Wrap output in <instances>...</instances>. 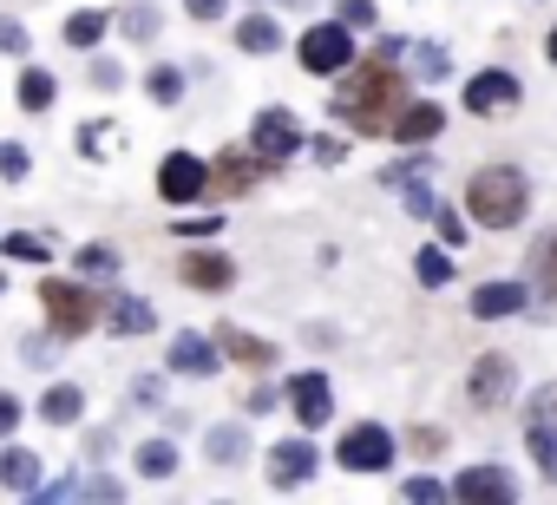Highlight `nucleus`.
<instances>
[{
    "instance_id": "f257e3e1",
    "label": "nucleus",
    "mask_w": 557,
    "mask_h": 505,
    "mask_svg": "<svg viewBox=\"0 0 557 505\" xmlns=\"http://www.w3.org/2000/svg\"><path fill=\"white\" fill-rule=\"evenodd\" d=\"M407 86H400V73H394V60H368V66H355L348 79H342V93H335V119H348L355 132H394V119H400V99Z\"/></svg>"
},
{
    "instance_id": "f03ea898",
    "label": "nucleus",
    "mask_w": 557,
    "mask_h": 505,
    "mask_svg": "<svg viewBox=\"0 0 557 505\" xmlns=\"http://www.w3.org/2000/svg\"><path fill=\"white\" fill-rule=\"evenodd\" d=\"M531 210V177L518 164H479L466 177V223L479 230H518Z\"/></svg>"
},
{
    "instance_id": "7ed1b4c3",
    "label": "nucleus",
    "mask_w": 557,
    "mask_h": 505,
    "mask_svg": "<svg viewBox=\"0 0 557 505\" xmlns=\"http://www.w3.org/2000/svg\"><path fill=\"white\" fill-rule=\"evenodd\" d=\"M40 309H47V322H53V335H66V342H79V335H92L106 316V303L86 290V283H66V276H53V283H40Z\"/></svg>"
},
{
    "instance_id": "20e7f679",
    "label": "nucleus",
    "mask_w": 557,
    "mask_h": 505,
    "mask_svg": "<svg viewBox=\"0 0 557 505\" xmlns=\"http://www.w3.org/2000/svg\"><path fill=\"white\" fill-rule=\"evenodd\" d=\"M296 60H302L315 79H335V73H348V66H355V27H342V21H315V27L302 34Z\"/></svg>"
},
{
    "instance_id": "39448f33",
    "label": "nucleus",
    "mask_w": 557,
    "mask_h": 505,
    "mask_svg": "<svg viewBox=\"0 0 557 505\" xmlns=\"http://www.w3.org/2000/svg\"><path fill=\"white\" fill-rule=\"evenodd\" d=\"M335 466H348V472H387L394 466V433L381 420H355L335 440Z\"/></svg>"
},
{
    "instance_id": "423d86ee",
    "label": "nucleus",
    "mask_w": 557,
    "mask_h": 505,
    "mask_svg": "<svg viewBox=\"0 0 557 505\" xmlns=\"http://www.w3.org/2000/svg\"><path fill=\"white\" fill-rule=\"evenodd\" d=\"M453 505H518V479L498 459H479L453 479Z\"/></svg>"
},
{
    "instance_id": "0eeeda50",
    "label": "nucleus",
    "mask_w": 557,
    "mask_h": 505,
    "mask_svg": "<svg viewBox=\"0 0 557 505\" xmlns=\"http://www.w3.org/2000/svg\"><path fill=\"white\" fill-rule=\"evenodd\" d=\"M511 387H518L511 355H479V361H472V374H466V394H472V407H479V414H498V407L511 401Z\"/></svg>"
},
{
    "instance_id": "6e6552de",
    "label": "nucleus",
    "mask_w": 557,
    "mask_h": 505,
    "mask_svg": "<svg viewBox=\"0 0 557 505\" xmlns=\"http://www.w3.org/2000/svg\"><path fill=\"white\" fill-rule=\"evenodd\" d=\"M249 151L256 158H289V151H302V125H296V112H283V106H269V112H256V125H249Z\"/></svg>"
},
{
    "instance_id": "1a4fd4ad",
    "label": "nucleus",
    "mask_w": 557,
    "mask_h": 505,
    "mask_svg": "<svg viewBox=\"0 0 557 505\" xmlns=\"http://www.w3.org/2000/svg\"><path fill=\"white\" fill-rule=\"evenodd\" d=\"M210 190V171H203V158H190V151H171L164 164H158V197L164 204H197Z\"/></svg>"
},
{
    "instance_id": "9d476101",
    "label": "nucleus",
    "mask_w": 557,
    "mask_h": 505,
    "mask_svg": "<svg viewBox=\"0 0 557 505\" xmlns=\"http://www.w3.org/2000/svg\"><path fill=\"white\" fill-rule=\"evenodd\" d=\"M289 407H296V420H302L309 433L329 427V420H335V387H329V374H315V368L296 374V381H289Z\"/></svg>"
},
{
    "instance_id": "9b49d317",
    "label": "nucleus",
    "mask_w": 557,
    "mask_h": 505,
    "mask_svg": "<svg viewBox=\"0 0 557 505\" xmlns=\"http://www.w3.org/2000/svg\"><path fill=\"white\" fill-rule=\"evenodd\" d=\"M524 446H531L537 472H544V479H557V407H550V394H537V401H531V414H524Z\"/></svg>"
},
{
    "instance_id": "f8f14e48",
    "label": "nucleus",
    "mask_w": 557,
    "mask_h": 505,
    "mask_svg": "<svg viewBox=\"0 0 557 505\" xmlns=\"http://www.w3.org/2000/svg\"><path fill=\"white\" fill-rule=\"evenodd\" d=\"M524 99V86L505 73V66H492V73H472L466 79V112H511Z\"/></svg>"
},
{
    "instance_id": "ddd939ff",
    "label": "nucleus",
    "mask_w": 557,
    "mask_h": 505,
    "mask_svg": "<svg viewBox=\"0 0 557 505\" xmlns=\"http://www.w3.org/2000/svg\"><path fill=\"white\" fill-rule=\"evenodd\" d=\"M322 459H315V446L309 440H283V446H269V485H309V472H315Z\"/></svg>"
},
{
    "instance_id": "4468645a",
    "label": "nucleus",
    "mask_w": 557,
    "mask_h": 505,
    "mask_svg": "<svg viewBox=\"0 0 557 505\" xmlns=\"http://www.w3.org/2000/svg\"><path fill=\"white\" fill-rule=\"evenodd\" d=\"M518 309H531V290L524 283H479L472 290V316L479 322H511Z\"/></svg>"
},
{
    "instance_id": "2eb2a0df",
    "label": "nucleus",
    "mask_w": 557,
    "mask_h": 505,
    "mask_svg": "<svg viewBox=\"0 0 557 505\" xmlns=\"http://www.w3.org/2000/svg\"><path fill=\"white\" fill-rule=\"evenodd\" d=\"M177 276H184V290H230L236 263L223 257V249H190V257L177 263Z\"/></svg>"
},
{
    "instance_id": "dca6fc26",
    "label": "nucleus",
    "mask_w": 557,
    "mask_h": 505,
    "mask_svg": "<svg viewBox=\"0 0 557 505\" xmlns=\"http://www.w3.org/2000/svg\"><path fill=\"white\" fill-rule=\"evenodd\" d=\"M440 125H446V112H440L433 99H407L400 119H394V138H400V145H433Z\"/></svg>"
},
{
    "instance_id": "f3484780",
    "label": "nucleus",
    "mask_w": 557,
    "mask_h": 505,
    "mask_svg": "<svg viewBox=\"0 0 557 505\" xmlns=\"http://www.w3.org/2000/svg\"><path fill=\"white\" fill-rule=\"evenodd\" d=\"M216 355H223V348H216L210 335H190V329H184V335H171V355H164V361H171V374H216Z\"/></svg>"
},
{
    "instance_id": "a211bd4d",
    "label": "nucleus",
    "mask_w": 557,
    "mask_h": 505,
    "mask_svg": "<svg viewBox=\"0 0 557 505\" xmlns=\"http://www.w3.org/2000/svg\"><path fill=\"white\" fill-rule=\"evenodd\" d=\"M216 348H223L236 368H249V374H269V368H275V348H269L262 335H243V329H216Z\"/></svg>"
},
{
    "instance_id": "6ab92c4d",
    "label": "nucleus",
    "mask_w": 557,
    "mask_h": 505,
    "mask_svg": "<svg viewBox=\"0 0 557 505\" xmlns=\"http://www.w3.org/2000/svg\"><path fill=\"white\" fill-rule=\"evenodd\" d=\"M106 309H112V316H106L112 335H151V329H158V316H151L145 296H119V303H106Z\"/></svg>"
},
{
    "instance_id": "aec40b11",
    "label": "nucleus",
    "mask_w": 557,
    "mask_h": 505,
    "mask_svg": "<svg viewBox=\"0 0 557 505\" xmlns=\"http://www.w3.org/2000/svg\"><path fill=\"white\" fill-rule=\"evenodd\" d=\"M236 47L243 53H275V47H283V27H275L269 14H243L236 21Z\"/></svg>"
},
{
    "instance_id": "412c9836",
    "label": "nucleus",
    "mask_w": 557,
    "mask_h": 505,
    "mask_svg": "<svg viewBox=\"0 0 557 505\" xmlns=\"http://www.w3.org/2000/svg\"><path fill=\"white\" fill-rule=\"evenodd\" d=\"M0 485L34 492V485H40V459H34L27 446H8V453H0Z\"/></svg>"
},
{
    "instance_id": "4be33fe9",
    "label": "nucleus",
    "mask_w": 557,
    "mask_h": 505,
    "mask_svg": "<svg viewBox=\"0 0 557 505\" xmlns=\"http://www.w3.org/2000/svg\"><path fill=\"white\" fill-rule=\"evenodd\" d=\"M40 414H47L53 427H73V420L86 414V394H79L73 381H60V387H47V401H40Z\"/></svg>"
},
{
    "instance_id": "5701e85b",
    "label": "nucleus",
    "mask_w": 557,
    "mask_h": 505,
    "mask_svg": "<svg viewBox=\"0 0 557 505\" xmlns=\"http://www.w3.org/2000/svg\"><path fill=\"white\" fill-rule=\"evenodd\" d=\"M106 27H112V21H106L99 8H86V14H73V21H66V47H79V53H86V47H99V40H106Z\"/></svg>"
},
{
    "instance_id": "b1692460",
    "label": "nucleus",
    "mask_w": 557,
    "mask_h": 505,
    "mask_svg": "<svg viewBox=\"0 0 557 505\" xmlns=\"http://www.w3.org/2000/svg\"><path fill=\"white\" fill-rule=\"evenodd\" d=\"M53 93H60V86H53V73H47V66H27V73H21V106H27V112H47V106H53Z\"/></svg>"
},
{
    "instance_id": "393cba45",
    "label": "nucleus",
    "mask_w": 557,
    "mask_h": 505,
    "mask_svg": "<svg viewBox=\"0 0 557 505\" xmlns=\"http://www.w3.org/2000/svg\"><path fill=\"white\" fill-rule=\"evenodd\" d=\"M216 184H223V197H243V190L256 184V158H243V151H230V158L216 164Z\"/></svg>"
},
{
    "instance_id": "a878e982",
    "label": "nucleus",
    "mask_w": 557,
    "mask_h": 505,
    "mask_svg": "<svg viewBox=\"0 0 557 505\" xmlns=\"http://www.w3.org/2000/svg\"><path fill=\"white\" fill-rule=\"evenodd\" d=\"M138 472H145V479H171V472H177V446H171V440H145V446H138Z\"/></svg>"
},
{
    "instance_id": "bb28decb",
    "label": "nucleus",
    "mask_w": 557,
    "mask_h": 505,
    "mask_svg": "<svg viewBox=\"0 0 557 505\" xmlns=\"http://www.w3.org/2000/svg\"><path fill=\"white\" fill-rule=\"evenodd\" d=\"M394 505H453V485H440L433 472H420V479H407L400 485V498Z\"/></svg>"
},
{
    "instance_id": "cd10ccee",
    "label": "nucleus",
    "mask_w": 557,
    "mask_h": 505,
    "mask_svg": "<svg viewBox=\"0 0 557 505\" xmlns=\"http://www.w3.org/2000/svg\"><path fill=\"white\" fill-rule=\"evenodd\" d=\"M203 446H210V459H223V466H230V459H243V453H249V433L230 420V427H210V440H203Z\"/></svg>"
},
{
    "instance_id": "c85d7f7f",
    "label": "nucleus",
    "mask_w": 557,
    "mask_h": 505,
    "mask_svg": "<svg viewBox=\"0 0 557 505\" xmlns=\"http://www.w3.org/2000/svg\"><path fill=\"white\" fill-rule=\"evenodd\" d=\"M413 276H420L426 290H446V283H453V257H446V249H420V257H413Z\"/></svg>"
},
{
    "instance_id": "c756f323",
    "label": "nucleus",
    "mask_w": 557,
    "mask_h": 505,
    "mask_svg": "<svg viewBox=\"0 0 557 505\" xmlns=\"http://www.w3.org/2000/svg\"><path fill=\"white\" fill-rule=\"evenodd\" d=\"M145 93H151L158 106H177V99H184V73H177V66H158V73L145 79Z\"/></svg>"
},
{
    "instance_id": "7c9ffc66",
    "label": "nucleus",
    "mask_w": 557,
    "mask_h": 505,
    "mask_svg": "<svg viewBox=\"0 0 557 505\" xmlns=\"http://www.w3.org/2000/svg\"><path fill=\"white\" fill-rule=\"evenodd\" d=\"M537 290H544V296L557 303V230H550V236L537 243Z\"/></svg>"
},
{
    "instance_id": "2f4dec72",
    "label": "nucleus",
    "mask_w": 557,
    "mask_h": 505,
    "mask_svg": "<svg viewBox=\"0 0 557 505\" xmlns=\"http://www.w3.org/2000/svg\"><path fill=\"white\" fill-rule=\"evenodd\" d=\"M79 270H86V276H112V270H119V249H112V243H86V249H79Z\"/></svg>"
},
{
    "instance_id": "473e14b6",
    "label": "nucleus",
    "mask_w": 557,
    "mask_h": 505,
    "mask_svg": "<svg viewBox=\"0 0 557 505\" xmlns=\"http://www.w3.org/2000/svg\"><path fill=\"white\" fill-rule=\"evenodd\" d=\"M335 21H342V27H355V34H361V27H374V0H342Z\"/></svg>"
},
{
    "instance_id": "72a5a7b5",
    "label": "nucleus",
    "mask_w": 557,
    "mask_h": 505,
    "mask_svg": "<svg viewBox=\"0 0 557 505\" xmlns=\"http://www.w3.org/2000/svg\"><path fill=\"white\" fill-rule=\"evenodd\" d=\"M413 66H420V79H446V47H420Z\"/></svg>"
},
{
    "instance_id": "f704fd0d",
    "label": "nucleus",
    "mask_w": 557,
    "mask_h": 505,
    "mask_svg": "<svg viewBox=\"0 0 557 505\" xmlns=\"http://www.w3.org/2000/svg\"><path fill=\"white\" fill-rule=\"evenodd\" d=\"M125 34H132V40H151V34H158V14H151V8H132V14H125Z\"/></svg>"
},
{
    "instance_id": "c9c22d12",
    "label": "nucleus",
    "mask_w": 557,
    "mask_h": 505,
    "mask_svg": "<svg viewBox=\"0 0 557 505\" xmlns=\"http://www.w3.org/2000/svg\"><path fill=\"white\" fill-rule=\"evenodd\" d=\"M86 505H119V479H92L86 485Z\"/></svg>"
},
{
    "instance_id": "e433bc0d",
    "label": "nucleus",
    "mask_w": 557,
    "mask_h": 505,
    "mask_svg": "<svg viewBox=\"0 0 557 505\" xmlns=\"http://www.w3.org/2000/svg\"><path fill=\"white\" fill-rule=\"evenodd\" d=\"M14 427H21V401H14V394H0V440H8Z\"/></svg>"
},
{
    "instance_id": "4c0bfd02",
    "label": "nucleus",
    "mask_w": 557,
    "mask_h": 505,
    "mask_svg": "<svg viewBox=\"0 0 557 505\" xmlns=\"http://www.w3.org/2000/svg\"><path fill=\"white\" fill-rule=\"evenodd\" d=\"M184 8H190V21H216V14L230 8V0H184Z\"/></svg>"
},
{
    "instance_id": "58836bf2",
    "label": "nucleus",
    "mask_w": 557,
    "mask_h": 505,
    "mask_svg": "<svg viewBox=\"0 0 557 505\" xmlns=\"http://www.w3.org/2000/svg\"><path fill=\"white\" fill-rule=\"evenodd\" d=\"M413 446H420V453H440V446H446V433H440V427H413Z\"/></svg>"
},
{
    "instance_id": "ea45409f",
    "label": "nucleus",
    "mask_w": 557,
    "mask_h": 505,
    "mask_svg": "<svg viewBox=\"0 0 557 505\" xmlns=\"http://www.w3.org/2000/svg\"><path fill=\"white\" fill-rule=\"evenodd\" d=\"M8 249H14V257H27V263H40V257H47V249H40L34 236H8Z\"/></svg>"
},
{
    "instance_id": "a19ab883",
    "label": "nucleus",
    "mask_w": 557,
    "mask_h": 505,
    "mask_svg": "<svg viewBox=\"0 0 557 505\" xmlns=\"http://www.w3.org/2000/svg\"><path fill=\"white\" fill-rule=\"evenodd\" d=\"M0 171H8V177H21V171H27V158H21V145H0Z\"/></svg>"
},
{
    "instance_id": "79ce46f5",
    "label": "nucleus",
    "mask_w": 557,
    "mask_h": 505,
    "mask_svg": "<svg viewBox=\"0 0 557 505\" xmlns=\"http://www.w3.org/2000/svg\"><path fill=\"white\" fill-rule=\"evenodd\" d=\"M0 53H27V34L21 27H0Z\"/></svg>"
},
{
    "instance_id": "37998d69",
    "label": "nucleus",
    "mask_w": 557,
    "mask_h": 505,
    "mask_svg": "<svg viewBox=\"0 0 557 505\" xmlns=\"http://www.w3.org/2000/svg\"><path fill=\"white\" fill-rule=\"evenodd\" d=\"M440 236H446V243H459V236H466V223H459L453 210H440Z\"/></svg>"
},
{
    "instance_id": "c03bdc74",
    "label": "nucleus",
    "mask_w": 557,
    "mask_h": 505,
    "mask_svg": "<svg viewBox=\"0 0 557 505\" xmlns=\"http://www.w3.org/2000/svg\"><path fill=\"white\" fill-rule=\"evenodd\" d=\"M60 498H66V485H47V492H34L27 505H60Z\"/></svg>"
},
{
    "instance_id": "a18cd8bd",
    "label": "nucleus",
    "mask_w": 557,
    "mask_h": 505,
    "mask_svg": "<svg viewBox=\"0 0 557 505\" xmlns=\"http://www.w3.org/2000/svg\"><path fill=\"white\" fill-rule=\"evenodd\" d=\"M544 53H550V66H557V27H550V40H544Z\"/></svg>"
},
{
    "instance_id": "49530a36",
    "label": "nucleus",
    "mask_w": 557,
    "mask_h": 505,
    "mask_svg": "<svg viewBox=\"0 0 557 505\" xmlns=\"http://www.w3.org/2000/svg\"><path fill=\"white\" fill-rule=\"evenodd\" d=\"M0 290H8V283H0Z\"/></svg>"
}]
</instances>
